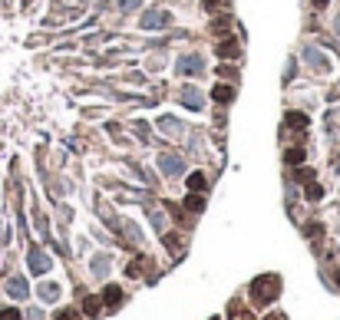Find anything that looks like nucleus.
<instances>
[{
  "label": "nucleus",
  "instance_id": "12",
  "mask_svg": "<svg viewBox=\"0 0 340 320\" xmlns=\"http://www.w3.org/2000/svg\"><path fill=\"white\" fill-rule=\"evenodd\" d=\"M212 96H215V99H218V103H228V99H231V96H235V93H231V89H228V86H215V93H212Z\"/></svg>",
  "mask_w": 340,
  "mask_h": 320
},
{
  "label": "nucleus",
  "instance_id": "7",
  "mask_svg": "<svg viewBox=\"0 0 340 320\" xmlns=\"http://www.w3.org/2000/svg\"><path fill=\"white\" fill-rule=\"evenodd\" d=\"M158 129H162V132H168V139H179V136L185 132V126L175 119V116H162V119H158Z\"/></svg>",
  "mask_w": 340,
  "mask_h": 320
},
{
  "label": "nucleus",
  "instance_id": "5",
  "mask_svg": "<svg viewBox=\"0 0 340 320\" xmlns=\"http://www.w3.org/2000/svg\"><path fill=\"white\" fill-rule=\"evenodd\" d=\"M179 103L189 106V109H202V106H205V96H202L195 86H182L179 89Z\"/></svg>",
  "mask_w": 340,
  "mask_h": 320
},
{
  "label": "nucleus",
  "instance_id": "2",
  "mask_svg": "<svg viewBox=\"0 0 340 320\" xmlns=\"http://www.w3.org/2000/svg\"><path fill=\"white\" fill-rule=\"evenodd\" d=\"M172 27V14L168 10H149L142 14V30H165Z\"/></svg>",
  "mask_w": 340,
  "mask_h": 320
},
{
  "label": "nucleus",
  "instance_id": "13",
  "mask_svg": "<svg viewBox=\"0 0 340 320\" xmlns=\"http://www.w3.org/2000/svg\"><path fill=\"white\" fill-rule=\"evenodd\" d=\"M119 300H122V290H119V287H106V304L116 307Z\"/></svg>",
  "mask_w": 340,
  "mask_h": 320
},
{
  "label": "nucleus",
  "instance_id": "20",
  "mask_svg": "<svg viewBox=\"0 0 340 320\" xmlns=\"http://www.w3.org/2000/svg\"><path fill=\"white\" fill-rule=\"evenodd\" d=\"M185 205H189L192 211H202V205H205V201H202V198H189V201H185Z\"/></svg>",
  "mask_w": 340,
  "mask_h": 320
},
{
  "label": "nucleus",
  "instance_id": "10",
  "mask_svg": "<svg viewBox=\"0 0 340 320\" xmlns=\"http://www.w3.org/2000/svg\"><path fill=\"white\" fill-rule=\"evenodd\" d=\"M40 300H47V304H53V300H60V284H40L37 287Z\"/></svg>",
  "mask_w": 340,
  "mask_h": 320
},
{
  "label": "nucleus",
  "instance_id": "18",
  "mask_svg": "<svg viewBox=\"0 0 340 320\" xmlns=\"http://www.w3.org/2000/svg\"><path fill=\"white\" fill-rule=\"evenodd\" d=\"M99 310V300H96V297H86V313H96Z\"/></svg>",
  "mask_w": 340,
  "mask_h": 320
},
{
  "label": "nucleus",
  "instance_id": "9",
  "mask_svg": "<svg viewBox=\"0 0 340 320\" xmlns=\"http://www.w3.org/2000/svg\"><path fill=\"white\" fill-rule=\"evenodd\" d=\"M7 294L14 297V300H24V297L30 294V287H27L24 277H10V280H7Z\"/></svg>",
  "mask_w": 340,
  "mask_h": 320
},
{
  "label": "nucleus",
  "instance_id": "11",
  "mask_svg": "<svg viewBox=\"0 0 340 320\" xmlns=\"http://www.w3.org/2000/svg\"><path fill=\"white\" fill-rule=\"evenodd\" d=\"M109 261H112L109 254H96L93 257V274L96 277H106V274H109Z\"/></svg>",
  "mask_w": 340,
  "mask_h": 320
},
{
  "label": "nucleus",
  "instance_id": "19",
  "mask_svg": "<svg viewBox=\"0 0 340 320\" xmlns=\"http://www.w3.org/2000/svg\"><path fill=\"white\" fill-rule=\"evenodd\" d=\"M139 4H142V0H119V7H122V10H135Z\"/></svg>",
  "mask_w": 340,
  "mask_h": 320
},
{
  "label": "nucleus",
  "instance_id": "6",
  "mask_svg": "<svg viewBox=\"0 0 340 320\" xmlns=\"http://www.w3.org/2000/svg\"><path fill=\"white\" fill-rule=\"evenodd\" d=\"M304 56H307V63L314 66L317 73H327V70H330V60H327V56L320 53L317 47H307V50H304Z\"/></svg>",
  "mask_w": 340,
  "mask_h": 320
},
{
  "label": "nucleus",
  "instance_id": "21",
  "mask_svg": "<svg viewBox=\"0 0 340 320\" xmlns=\"http://www.w3.org/2000/svg\"><path fill=\"white\" fill-rule=\"evenodd\" d=\"M333 27H337V33H340V14H337V20H333Z\"/></svg>",
  "mask_w": 340,
  "mask_h": 320
},
{
  "label": "nucleus",
  "instance_id": "4",
  "mask_svg": "<svg viewBox=\"0 0 340 320\" xmlns=\"http://www.w3.org/2000/svg\"><path fill=\"white\" fill-rule=\"evenodd\" d=\"M158 168H162L165 175H182L185 162L179 159V155H172V152H162V155H158Z\"/></svg>",
  "mask_w": 340,
  "mask_h": 320
},
{
  "label": "nucleus",
  "instance_id": "14",
  "mask_svg": "<svg viewBox=\"0 0 340 320\" xmlns=\"http://www.w3.org/2000/svg\"><path fill=\"white\" fill-rule=\"evenodd\" d=\"M202 185H205V175H202V172H195V175L189 178V188H192V192H202Z\"/></svg>",
  "mask_w": 340,
  "mask_h": 320
},
{
  "label": "nucleus",
  "instance_id": "1",
  "mask_svg": "<svg viewBox=\"0 0 340 320\" xmlns=\"http://www.w3.org/2000/svg\"><path fill=\"white\" fill-rule=\"evenodd\" d=\"M251 294H254V300H258V304H268V300H274V297H277V277L271 274V277L254 280Z\"/></svg>",
  "mask_w": 340,
  "mask_h": 320
},
{
  "label": "nucleus",
  "instance_id": "17",
  "mask_svg": "<svg viewBox=\"0 0 340 320\" xmlns=\"http://www.w3.org/2000/svg\"><path fill=\"white\" fill-rule=\"evenodd\" d=\"M218 53H222V56H235L238 47H235V43H222V47H218Z\"/></svg>",
  "mask_w": 340,
  "mask_h": 320
},
{
  "label": "nucleus",
  "instance_id": "22",
  "mask_svg": "<svg viewBox=\"0 0 340 320\" xmlns=\"http://www.w3.org/2000/svg\"><path fill=\"white\" fill-rule=\"evenodd\" d=\"M324 4H327V0H314V7H324Z\"/></svg>",
  "mask_w": 340,
  "mask_h": 320
},
{
  "label": "nucleus",
  "instance_id": "16",
  "mask_svg": "<svg viewBox=\"0 0 340 320\" xmlns=\"http://www.w3.org/2000/svg\"><path fill=\"white\" fill-rule=\"evenodd\" d=\"M0 320H20V310H14V307H7V310H0Z\"/></svg>",
  "mask_w": 340,
  "mask_h": 320
},
{
  "label": "nucleus",
  "instance_id": "8",
  "mask_svg": "<svg viewBox=\"0 0 340 320\" xmlns=\"http://www.w3.org/2000/svg\"><path fill=\"white\" fill-rule=\"evenodd\" d=\"M50 264H53V261H50V257L43 254L40 248H33V251H30V271H33V274H43V271H50Z\"/></svg>",
  "mask_w": 340,
  "mask_h": 320
},
{
  "label": "nucleus",
  "instance_id": "3",
  "mask_svg": "<svg viewBox=\"0 0 340 320\" xmlns=\"http://www.w3.org/2000/svg\"><path fill=\"white\" fill-rule=\"evenodd\" d=\"M175 73H182V76H198V73H205V60H202V56H179V60H175Z\"/></svg>",
  "mask_w": 340,
  "mask_h": 320
},
{
  "label": "nucleus",
  "instance_id": "15",
  "mask_svg": "<svg viewBox=\"0 0 340 320\" xmlns=\"http://www.w3.org/2000/svg\"><path fill=\"white\" fill-rule=\"evenodd\" d=\"M284 159H287V165H301V159H304V152H301V149H291V152H287V155H284Z\"/></svg>",
  "mask_w": 340,
  "mask_h": 320
}]
</instances>
